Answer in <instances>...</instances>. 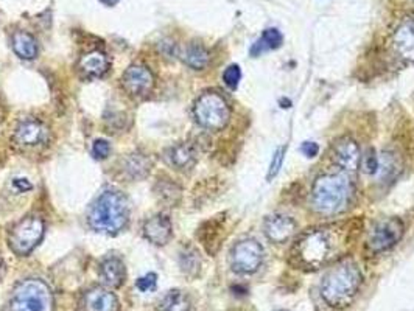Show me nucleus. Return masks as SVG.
I'll return each mask as SVG.
<instances>
[{
    "label": "nucleus",
    "mask_w": 414,
    "mask_h": 311,
    "mask_svg": "<svg viewBox=\"0 0 414 311\" xmlns=\"http://www.w3.org/2000/svg\"><path fill=\"white\" fill-rule=\"evenodd\" d=\"M354 223H335L311 229L296 241L292 259L302 268L318 269L337 260L340 254L354 241Z\"/></svg>",
    "instance_id": "nucleus-1"
},
{
    "label": "nucleus",
    "mask_w": 414,
    "mask_h": 311,
    "mask_svg": "<svg viewBox=\"0 0 414 311\" xmlns=\"http://www.w3.org/2000/svg\"><path fill=\"white\" fill-rule=\"evenodd\" d=\"M363 282L358 264L345 259L327 271L321 282V295L330 307L341 308L349 305Z\"/></svg>",
    "instance_id": "nucleus-2"
},
{
    "label": "nucleus",
    "mask_w": 414,
    "mask_h": 311,
    "mask_svg": "<svg viewBox=\"0 0 414 311\" xmlns=\"http://www.w3.org/2000/svg\"><path fill=\"white\" fill-rule=\"evenodd\" d=\"M354 196V182L346 173L319 176L311 189V206L323 215H337L346 210Z\"/></svg>",
    "instance_id": "nucleus-3"
},
{
    "label": "nucleus",
    "mask_w": 414,
    "mask_h": 311,
    "mask_svg": "<svg viewBox=\"0 0 414 311\" xmlns=\"http://www.w3.org/2000/svg\"><path fill=\"white\" fill-rule=\"evenodd\" d=\"M130 218L128 199L117 190H106L93 202L89 210V225L106 235H115L123 230Z\"/></svg>",
    "instance_id": "nucleus-4"
},
{
    "label": "nucleus",
    "mask_w": 414,
    "mask_h": 311,
    "mask_svg": "<svg viewBox=\"0 0 414 311\" xmlns=\"http://www.w3.org/2000/svg\"><path fill=\"white\" fill-rule=\"evenodd\" d=\"M53 293L41 278L23 280L10 300V311H53Z\"/></svg>",
    "instance_id": "nucleus-5"
},
{
    "label": "nucleus",
    "mask_w": 414,
    "mask_h": 311,
    "mask_svg": "<svg viewBox=\"0 0 414 311\" xmlns=\"http://www.w3.org/2000/svg\"><path fill=\"white\" fill-rule=\"evenodd\" d=\"M193 115L202 128L220 131L229 123L231 109L220 93L205 92L193 106Z\"/></svg>",
    "instance_id": "nucleus-6"
},
{
    "label": "nucleus",
    "mask_w": 414,
    "mask_h": 311,
    "mask_svg": "<svg viewBox=\"0 0 414 311\" xmlns=\"http://www.w3.org/2000/svg\"><path fill=\"white\" fill-rule=\"evenodd\" d=\"M44 229V221L36 215L27 216L19 223H16L10 230V237H8L11 251L21 257L28 255L41 243Z\"/></svg>",
    "instance_id": "nucleus-7"
},
{
    "label": "nucleus",
    "mask_w": 414,
    "mask_h": 311,
    "mask_svg": "<svg viewBox=\"0 0 414 311\" xmlns=\"http://www.w3.org/2000/svg\"><path fill=\"white\" fill-rule=\"evenodd\" d=\"M263 262V247L255 240H243L234 246L231 254V266L236 272L251 274L260 268Z\"/></svg>",
    "instance_id": "nucleus-8"
},
{
    "label": "nucleus",
    "mask_w": 414,
    "mask_h": 311,
    "mask_svg": "<svg viewBox=\"0 0 414 311\" xmlns=\"http://www.w3.org/2000/svg\"><path fill=\"white\" fill-rule=\"evenodd\" d=\"M403 235V223L399 218H386L379 221L369 230L368 246L374 252H384L401 241Z\"/></svg>",
    "instance_id": "nucleus-9"
},
{
    "label": "nucleus",
    "mask_w": 414,
    "mask_h": 311,
    "mask_svg": "<svg viewBox=\"0 0 414 311\" xmlns=\"http://www.w3.org/2000/svg\"><path fill=\"white\" fill-rule=\"evenodd\" d=\"M122 84L131 97H146L154 88V76L145 66H131L123 74Z\"/></svg>",
    "instance_id": "nucleus-10"
},
{
    "label": "nucleus",
    "mask_w": 414,
    "mask_h": 311,
    "mask_svg": "<svg viewBox=\"0 0 414 311\" xmlns=\"http://www.w3.org/2000/svg\"><path fill=\"white\" fill-rule=\"evenodd\" d=\"M14 142L21 146H39L49 140V128L35 119L23 120L14 131Z\"/></svg>",
    "instance_id": "nucleus-11"
},
{
    "label": "nucleus",
    "mask_w": 414,
    "mask_h": 311,
    "mask_svg": "<svg viewBox=\"0 0 414 311\" xmlns=\"http://www.w3.org/2000/svg\"><path fill=\"white\" fill-rule=\"evenodd\" d=\"M332 159L338 167L354 171L360 165V148L352 137H341L332 148Z\"/></svg>",
    "instance_id": "nucleus-12"
},
{
    "label": "nucleus",
    "mask_w": 414,
    "mask_h": 311,
    "mask_svg": "<svg viewBox=\"0 0 414 311\" xmlns=\"http://www.w3.org/2000/svg\"><path fill=\"white\" fill-rule=\"evenodd\" d=\"M393 47L397 57L407 62H414V19H405L393 35Z\"/></svg>",
    "instance_id": "nucleus-13"
},
{
    "label": "nucleus",
    "mask_w": 414,
    "mask_h": 311,
    "mask_svg": "<svg viewBox=\"0 0 414 311\" xmlns=\"http://www.w3.org/2000/svg\"><path fill=\"white\" fill-rule=\"evenodd\" d=\"M144 235L156 246H163L173 237V225L167 215L158 213L144 224Z\"/></svg>",
    "instance_id": "nucleus-14"
},
{
    "label": "nucleus",
    "mask_w": 414,
    "mask_h": 311,
    "mask_svg": "<svg viewBox=\"0 0 414 311\" xmlns=\"http://www.w3.org/2000/svg\"><path fill=\"white\" fill-rule=\"evenodd\" d=\"M296 230V223L285 215H271L265 220V233L272 243H285Z\"/></svg>",
    "instance_id": "nucleus-15"
},
{
    "label": "nucleus",
    "mask_w": 414,
    "mask_h": 311,
    "mask_svg": "<svg viewBox=\"0 0 414 311\" xmlns=\"http://www.w3.org/2000/svg\"><path fill=\"white\" fill-rule=\"evenodd\" d=\"M84 311H119L120 305L115 294L103 290V288H93L86 293L83 298Z\"/></svg>",
    "instance_id": "nucleus-16"
},
{
    "label": "nucleus",
    "mask_w": 414,
    "mask_h": 311,
    "mask_svg": "<svg viewBox=\"0 0 414 311\" xmlns=\"http://www.w3.org/2000/svg\"><path fill=\"white\" fill-rule=\"evenodd\" d=\"M166 159L176 170H190L197 163L198 154L192 143H178L166 153Z\"/></svg>",
    "instance_id": "nucleus-17"
},
{
    "label": "nucleus",
    "mask_w": 414,
    "mask_h": 311,
    "mask_svg": "<svg viewBox=\"0 0 414 311\" xmlns=\"http://www.w3.org/2000/svg\"><path fill=\"white\" fill-rule=\"evenodd\" d=\"M198 237L201 243L207 249V252L215 254L224 237V221L220 220V218H214V220L206 221L201 225Z\"/></svg>",
    "instance_id": "nucleus-18"
},
{
    "label": "nucleus",
    "mask_w": 414,
    "mask_h": 311,
    "mask_svg": "<svg viewBox=\"0 0 414 311\" xmlns=\"http://www.w3.org/2000/svg\"><path fill=\"white\" fill-rule=\"evenodd\" d=\"M100 276L103 282L109 286H120L127 277V271H125V264L117 257H108L100 264Z\"/></svg>",
    "instance_id": "nucleus-19"
},
{
    "label": "nucleus",
    "mask_w": 414,
    "mask_h": 311,
    "mask_svg": "<svg viewBox=\"0 0 414 311\" xmlns=\"http://www.w3.org/2000/svg\"><path fill=\"white\" fill-rule=\"evenodd\" d=\"M81 72L89 78H100L103 76L109 69V61L105 53L98 50H93L80 59Z\"/></svg>",
    "instance_id": "nucleus-20"
},
{
    "label": "nucleus",
    "mask_w": 414,
    "mask_h": 311,
    "mask_svg": "<svg viewBox=\"0 0 414 311\" xmlns=\"http://www.w3.org/2000/svg\"><path fill=\"white\" fill-rule=\"evenodd\" d=\"M181 58L185 64L192 67L193 70H202V69L207 67L209 61H210V54L202 44L190 42L183 49Z\"/></svg>",
    "instance_id": "nucleus-21"
},
{
    "label": "nucleus",
    "mask_w": 414,
    "mask_h": 311,
    "mask_svg": "<svg viewBox=\"0 0 414 311\" xmlns=\"http://www.w3.org/2000/svg\"><path fill=\"white\" fill-rule=\"evenodd\" d=\"M13 50L22 59H35L38 54L36 39L27 31H16L13 35Z\"/></svg>",
    "instance_id": "nucleus-22"
},
{
    "label": "nucleus",
    "mask_w": 414,
    "mask_h": 311,
    "mask_svg": "<svg viewBox=\"0 0 414 311\" xmlns=\"http://www.w3.org/2000/svg\"><path fill=\"white\" fill-rule=\"evenodd\" d=\"M284 42V36L277 28H267L262 36L251 47L253 57H260L262 53L268 50H276Z\"/></svg>",
    "instance_id": "nucleus-23"
},
{
    "label": "nucleus",
    "mask_w": 414,
    "mask_h": 311,
    "mask_svg": "<svg viewBox=\"0 0 414 311\" xmlns=\"http://www.w3.org/2000/svg\"><path fill=\"white\" fill-rule=\"evenodd\" d=\"M399 171H401V163L396 154L384 151L379 156V168H377L376 176H379L381 182L393 181V179L399 175Z\"/></svg>",
    "instance_id": "nucleus-24"
},
{
    "label": "nucleus",
    "mask_w": 414,
    "mask_h": 311,
    "mask_svg": "<svg viewBox=\"0 0 414 311\" xmlns=\"http://www.w3.org/2000/svg\"><path fill=\"white\" fill-rule=\"evenodd\" d=\"M150 168H151V160L142 153L131 154L130 158L125 160V171H127L128 176L132 179L145 177L148 173H150Z\"/></svg>",
    "instance_id": "nucleus-25"
},
{
    "label": "nucleus",
    "mask_w": 414,
    "mask_h": 311,
    "mask_svg": "<svg viewBox=\"0 0 414 311\" xmlns=\"http://www.w3.org/2000/svg\"><path fill=\"white\" fill-rule=\"evenodd\" d=\"M159 311H190V300L183 291L171 290L159 300Z\"/></svg>",
    "instance_id": "nucleus-26"
},
{
    "label": "nucleus",
    "mask_w": 414,
    "mask_h": 311,
    "mask_svg": "<svg viewBox=\"0 0 414 311\" xmlns=\"http://www.w3.org/2000/svg\"><path fill=\"white\" fill-rule=\"evenodd\" d=\"M156 194H158L159 201H162L163 204L167 206H175L176 202L181 198V189L175 184L171 182L170 179H163V181H159L156 184Z\"/></svg>",
    "instance_id": "nucleus-27"
},
{
    "label": "nucleus",
    "mask_w": 414,
    "mask_h": 311,
    "mask_svg": "<svg viewBox=\"0 0 414 311\" xmlns=\"http://www.w3.org/2000/svg\"><path fill=\"white\" fill-rule=\"evenodd\" d=\"M179 264H181V269L185 272V274H197L201 266V259L197 249L193 247H187L181 252V257H179Z\"/></svg>",
    "instance_id": "nucleus-28"
},
{
    "label": "nucleus",
    "mask_w": 414,
    "mask_h": 311,
    "mask_svg": "<svg viewBox=\"0 0 414 311\" xmlns=\"http://www.w3.org/2000/svg\"><path fill=\"white\" fill-rule=\"evenodd\" d=\"M240 80H241V70L237 64H232L224 70L223 81L229 89H237Z\"/></svg>",
    "instance_id": "nucleus-29"
},
{
    "label": "nucleus",
    "mask_w": 414,
    "mask_h": 311,
    "mask_svg": "<svg viewBox=\"0 0 414 311\" xmlns=\"http://www.w3.org/2000/svg\"><path fill=\"white\" fill-rule=\"evenodd\" d=\"M284 154H285V148L280 146L276 150L275 156H272V160L270 163V170H268V176H267L268 181H272V179L277 176V173L280 171V167H282Z\"/></svg>",
    "instance_id": "nucleus-30"
},
{
    "label": "nucleus",
    "mask_w": 414,
    "mask_h": 311,
    "mask_svg": "<svg viewBox=\"0 0 414 311\" xmlns=\"http://www.w3.org/2000/svg\"><path fill=\"white\" fill-rule=\"evenodd\" d=\"M109 153H111V145H109L108 140L97 139L96 142H93V146H92L93 158L98 159V160H103L108 158Z\"/></svg>",
    "instance_id": "nucleus-31"
},
{
    "label": "nucleus",
    "mask_w": 414,
    "mask_h": 311,
    "mask_svg": "<svg viewBox=\"0 0 414 311\" xmlns=\"http://www.w3.org/2000/svg\"><path fill=\"white\" fill-rule=\"evenodd\" d=\"M156 283H158V277H156V274H153V272H150V274H145L140 278H137L136 286H137V290L148 293V291H154Z\"/></svg>",
    "instance_id": "nucleus-32"
},
{
    "label": "nucleus",
    "mask_w": 414,
    "mask_h": 311,
    "mask_svg": "<svg viewBox=\"0 0 414 311\" xmlns=\"http://www.w3.org/2000/svg\"><path fill=\"white\" fill-rule=\"evenodd\" d=\"M363 170L366 173L369 175H376L377 173V168H379V156L377 153L369 151L368 154L364 156V160H363Z\"/></svg>",
    "instance_id": "nucleus-33"
},
{
    "label": "nucleus",
    "mask_w": 414,
    "mask_h": 311,
    "mask_svg": "<svg viewBox=\"0 0 414 311\" xmlns=\"http://www.w3.org/2000/svg\"><path fill=\"white\" fill-rule=\"evenodd\" d=\"M301 151L304 153V156H307L309 159H314L319 153V146L315 142H304L301 146Z\"/></svg>",
    "instance_id": "nucleus-34"
},
{
    "label": "nucleus",
    "mask_w": 414,
    "mask_h": 311,
    "mask_svg": "<svg viewBox=\"0 0 414 311\" xmlns=\"http://www.w3.org/2000/svg\"><path fill=\"white\" fill-rule=\"evenodd\" d=\"M13 185L18 187V189L21 192H25V190H30L31 189V184L27 181V179H14Z\"/></svg>",
    "instance_id": "nucleus-35"
},
{
    "label": "nucleus",
    "mask_w": 414,
    "mask_h": 311,
    "mask_svg": "<svg viewBox=\"0 0 414 311\" xmlns=\"http://www.w3.org/2000/svg\"><path fill=\"white\" fill-rule=\"evenodd\" d=\"M100 2L106 6H114V5L119 4V0H100Z\"/></svg>",
    "instance_id": "nucleus-36"
},
{
    "label": "nucleus",
    "mask_w": 414,
    "mask_h": 311,
    "mask_svg": "<svg viewBox=\"0 0 414 311\" xmlns=\"http://www.w3.org/2000/svg\"><path fill=\"white\" fill-rule=\"evenodd\" d=\"M5 119V106L0 103V122Z\"/></svg>",
    "instance_id": "nucleus-37"
}]
</instances>
